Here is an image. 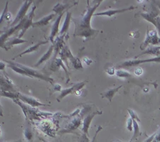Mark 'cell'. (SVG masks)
<instances>
[{
    "instance_id": "obj_25",
    "label": "cell",
    "mask_w": 160,
    "mask_h": 142,
    "mask_svg": "<svg viewBox=\"0 0 160 142\" xmlns=\"http://www.w3.org/2000/svg\"><path fill=\"white\" fill-rule=\"evenodd\" d=\"M24 136L25 138L27 139L28 141L30 142L33 141V134L32 131V129H31L30 126H27L24 130Z\"/></svg>"
},
{
    "instance_id": "obj_23",
    "label": "cell",
    "mask_w": 160,
    "mask_h": 142,
    "mask_svg": "<svg viewBox=\"0 0 160 142\" xmlns=\"http://www.w3.org/2000/svg\"><path fill=\"white\" fill-rule=\"evenodd\" d=\"M0 96L1 97H8L10 99L15 100L18 99V96H19V92H9V91H4V90H0Z\"/></svg>"
},
{
    "instance_id": "obj_2",
    "label": "cell",
    "mask_w": 160,
    "mask_h": 142,
    "mask_svg": "<svg viewBox=\"0 0 160 142\" xmlns=\"http://www.w3.org/2000/svg\"><path fill=\"white\" fill-rule=\"evenodd\" d=\"M59 55H60V56H61V60L63 62H65L66 65H68V62H67V60L69 59V61H71L72 65L73 66L74 68L76 70H81V69L83 68V67H82L81 61H80L78 58H76V57H74L73 56V54H72L71 50L69 49V48L68 47V46L67 45H65L63 46V48L61 49Z\"/></svg>"
},
{
    "instance_id": "obj_38",
    "label": "cell",
    "mask_w": 160,
    "mask_h": 142,
    "mask_svg": "<svg viewBox=\"0 0 160 142\" xmlns=\"http://www.w3.org/2000/svg\"><path fill=\"white\" fill-rule=\"evenodd\" d=\"M28 1H31V2H33V0H28Z\"/></svg>"
},
{
    "instance_id": "obj_11",
    "label": "cell",
    "mask_w": 160,
    "mask_h": 142,
    "mask_svg": "<svg viewBox=\"0 0 160 142\" xmlns=\"http://www.w3.org/2000/svg\"><path fill=\"white\" fill-rule=\"evenodd\" d=\"M48 43V41H39V42H38L37 43H36V44L33 45L32 46H30V47L27 48V49L24 51H23V52L20 53L19 54H18L16 56H14V58L12 59V61H14L15 59L17 58H19V57H22V56L25 55V54H29L31 53H33V52H35V51H37L38 48H40V46H43V45H45L46 43Z\"/></svg>"
},
{
    "instance_id": "obj_18",
    "label": "cell",
    "mask_w": 160,
    "mask_h": 142,
    "mask_svg": "<svg viewBox=\"0 0 160 142\" xmlns=\"http://www.w3.org/2000/svg\"><path fill=\"white\" fill-rule=\"evenodd\" d=\"M134 7H130L128 9H111V10H108L106 12H100V13H97L96 14H93L94 16H107V17H112L113 15L119 14V13H123L125 12H127L128 10L132 9Z\"/></svg>"
},
{
    "instance_id": "obj_10",
    "label": "cell",
    "mask_w": 160,
    "mask_h": 142,
    "mask_svg": "<svg viewBox=\"0 0 160 142\" xmlns=\"http://www.w3.org/2000/svg\"><path fill=\"white\" fill-rule=\"evenodd\" d=\"M152 62H160V57H157V58H151V59H147V60H133V61H125L121 64L119 68H122V67H130V66H135L140 65L141 63H152Z\"/></svg>"
},
{
    "instance_id": "obj_12",
    "label": "cell",
    "mask_w": 160,
    "mask_h": 142,
    "mask_svg": "<svg viewBox=\"0 0 160 142\" xmlns=\"http://www.w3.org/2000/svg\"><path fill=\"white\" fill-rule=\"evenodd\" d=\"M63 13L59 14L57 19L55 20V22H53V24L52 25V27H51V33L49 36V41L51 43H53L54 41V38L58 34L59 32V25H60V22L61 20V18L63 17Z\"/></svg>"
},
{
    "instance_id": "obj_20",
    "label": "cell",
    "mask_w": 160,
    "mask_h": 142,
    "mask_svg": "<svg viewBox=\"0 0 160 142\" xmlns=\"http://www.w3.org/2000/svg\"><path fill=\"white\" fill-rule=\"evenodd\" d=\"M71 20V13L67 12L65 21H64L63 26H62V28L60 31V36L65 35V33L68 32L69 29V27H70Z\"/></svg>"
},
{
    "instance_id": "obj_30",
    "label": "cell",
    "mask_w": 160,
    "mask_h": 142,
    "mask_svg": "<svg viewBox=\"0 0 160 142\" xmlns=\"http://www.w3.org/2000/svg\"><path fill=\"white\" fill-rule=\"evenodd\" d=\"M128 112H129V114H130V115L131 118L132 119V120H136V121L138 120V122H140V120H139L138 117V116H137L136 114L133 112V111H132V110H128Z\"/></svg>"
},
{
    "instance_id": "obj_28",
    "label": "cell",
    "mask_w": 160,
    "mask_h": 142,
    "mask_svg": "<svg viewBox=\"0 0 160 142\" xmlns=\"http://www.w3.org/2000/svg\"><path fill=\"white\" fill-rule=\"evenodd\" d=\"M7 9H8V2H7L6 6H5V8H4V10L3 11V12H2L1 17H0V25H1V24H2V22H4V20L5 19H7Z\"/></svg>"
},
{
    "instance_id": "obj_7",
    "label": "cell",
    "mask_w": 160,
    "mask_h": 142,
    "mask_svg": "<svg viewBox=\"0 0 160 142\" xmlns=\"http://www.w3.org/2000/svg\"><path fill=\"white\" fill-rule=\"evenodd\" d=\"M85 85H86V82H78V83L74 85L73 87H70V88H67V89H64L63 90H61V94L59 95V96L57 97V101L61 102V100L62 99H63L65 97L68 96V95H71L74 93V92H76L77 90H81L82 87L85 86Z\"/></svg>"
},
{
    "instance_id": "obj_31",
    "label": "cell",
    "mask_w": 160,
    "mask_h": 142,
    "mask_svg": "<svg viewBox=\"0 0 160 142\" xmlns=\"http://www.w3.org/2000/svg\"><path fill=\"white\" fill-rule=\"evenodd\" d=\"M157 134V131H156V132L154 133V134H152V135L150 136V137L148 138V139H147V140H145L144 142H152V141L154 140V137H155V136H156Z\"/></svg>"
},
{
    "instance_id": "obj_19",
    "label": "cell",
    "mask_w": 160,
    "mask_h": 142,
    "mask_svg": "<svg viewBox=\"0 0 160 142\" xmlns=\"http://www.w3.org/2000/svg\"><path fill=\"white\" fill-rule=\"evenodd\" d=\"M53 53V44H51L44 55L41 57L39 60L38 61L37 63L35 64V67H38V66H40L41 64H42L43 62L49 60V59L51 58V57L52 56Z\"/></svg>"
},
{
    "instance_id": "obj_36",
    "label": "cell",
    "mask_w": 160,
    "mask_h": 142,
    "mask_svg": "<svg viewBox=\"0 0 160 142\" xmlns=\"http://www.w3.org/2000/svg\"><path fill=\"white\" fill-rule=\"evenodd\" d=\"M8 142H22V141L19 140V141H8Z\"/></svg>"
},
{
    "instance_id": "obj_22",
    "label": "cell",
    "mask_w": 160,
    "mask_h": 142,
    "mask_svg": "<svg viewBox=\"0 0 160 142\" xmlns=\"http://www.w3.org/2000/svg\"><path fill=\"white\" fill-rule=\"evenodd\" d=\"M122 87V85H120V86L116 87V88H112V89H110L109 90H108V91L103 92L102 93V97L103 98H106L108 100H109L110 102L112 101L113 97L115 96V95L116 94V92H117L118 90H120V88Z\"/></svg>"
},
{
    "instance_id": "obj_13",
    "label": "cell",
    "mask_w": 160,
    "mask_h": 142,
    "mask_svg": "<svg viewBox=\"0 0 160 142\" xmlns=\"http://www.w3.org/2000/svg\"><path fill=\"white\" fill-rule=\"evenodd\" d=\"M60 67H62L64 69V71H65V73L66 75V77H67V81H66V83H68V81L70 79H69V76L68 74V71H67V69L66 68L65 65H64L63 63V61L61 60V58H54V60L52 61V63H51V66H50V69L51 71H53V72H56L58 71V69Z\"/></svg>"
},
{
    "instance_id": "obj_15",
    "label": "cell",
    "mask_w": 160,
    "mask_h": 142,
    "mask_svg": "<svg viewBox=\"0 0 160 142\" xmlns=\"http://www.w3.org/2000/svg\"><path fill=\"white\" fill-rule=\"evenodd\" d=\"M56 14H50L44 17H43L42 19H39L37 22H33L32 24V27L33 28H41V27H43L47 26L51 20L53 19V17L56 16Z\"/></svg>"
},
{
    "instance_id": "obj_16",
    "label": "cell",
    "mask_w": 160,
    "mask_h": 142,
    "mask_svg": "<svg viewBox=\"0 0 160 142\" xmlns=\"http://www.w3.org/2000/svg\"><path fill=\"white\" fill-rule=\"evenodd\" d=\"M81 125V118L76 117L72 120L70 123L66 126L65 131L63 132H68V131H73L78 129Z\"/></svg>"
},
{
    "instance_id": "obj_29",
    "label": "cell",
    "mask_w": 160,
    "mask_h": 142,
    "mask_svg": "<svg viewBox=\"0 0 160 142\" xmlns=\"http://www.w3.org/2000/svg\"><path fill=\"white\" fill-rule=\"evenodd\" d=\"M132 124H133L132 119V118L128 119V122H127V128L130 131H132Z\"/></svg>"
},
{
    "instance_id": "obj_39",
    "label": "cell",
    "mask_w": 160,
    "mask_h": 142,
    "mask_svg": "<svg viewBox=\"0 0 160 142\" xmlns=\"http://www.w3.org/2000/svg\"><path fill=\"white\" fill-rule=\"evenodd\" d=\"M0 136H1V130H0Z\"/></svg>"
},
{
    "instance_id": "obj_5",
    "label": "cell",
    "mask_w": 160,
    "mask_h": 142,
    "mask_svg": "<svg viewBox=\"0 0 160 142\" xmlns=\"http://www.w3.org/2000/svg\"><path fill=\"white\" fill-rule=\"evenodd\" d=\"M32 2H33L28 1V0H25L24 3L23 4L22 7L20 8L16 18H15L14 20V22L12 23L11 27L17 25L21 22V21H22L26 17V14H27V13L28 12V9H29V8L30 7L31 4H32Z\"/></svg>"
},
{
    "instance_id": "obj_4",
    "label": "cell",
    "mask_w": 160,
    "mask_h": 142,
    "mask_svg": "<svg viewBox=\"0 0 160 142\" xmlns=\"http://www.w3.org/2000/svg\"><path fill=\"white\" fill-rule=\"evenodd\" d=\"M12 63H14V65L19 66V68H22L23 70H24V71L26 72V73H27L28 77H36V78H38V79H39V80H41V81L50 82L51 84H53V83L54 81H53V78H51V77H48V76H45V75H43V74H42L41 73H40V72H38V71H37V70H35V69L29 68V67L24 66V65H22V64H20V63H14V62H13V61H12Z\"/></svg>"
},
{
    "instance_id": "obj_32",
    "label": "cell",
    "mask_w": 160,
    "mask_h": 142,
    "mask_svg": "<svg viewBox=\"0 0 160 142\" xmlns=\"http://www.w3.org/2000/svg\"><path fill=\"white\" fill-rule=\"evenodd\" d=\"M53 90L55 91H61V86L59 84H56L53 85Z\"/></svg>"
},
{
    "instance_id": "obj_14",
    "label": "cell",
    "mask_w": 160,
    "mask_h": 142,
    "mask_svg": "<svg viewBox=\"0 0 160 142\" xmlns=\"http://www.w3.org/2000/svg\"><path fill=\"white\" fill-rule=\"evenodd\" d=\"M64 37V36H63ZM63 36H60V37H56V38L54 40L53 43H52L53 46V51H54V58H56L59 53H60L61 49L63 48L64 46V37Z\"/></svg>"
},
{
    "instance_id": "obj_17",
    "label": "cell",
    "mask_w": 160,
    "mask_h": 142,
    "mask_svg": "<svg viewBox=\"0 0 160 142\" xmlns=\"http://www.w3.org/2000/svg\"><path fill=\"white\" fill-rule=\"evenodd\" d=\"M102 112H100L98 111H96V112H95L93 113L90 114V115H88L87 117L85 118V120L83 121V122H82V130L83 131L84 134H88V129H89V126L90 125V122H91V121L92 119L94 118V117L96 115H100Z\"/></svg>"
},
{
    "instance_id": "obj_27",
    "label": "cell",
    "mask_w": 160,
    "mask_h": 142,
    "mask_svg": "<svg viewBox=\"0 0 160 142\" xmlns=\"http://www.w3.org/2000/svg\"><path fill=\"white\" fill-rule=\"evenodd\" d=\"M145 54V53H151V55H159L160 54V47H157V48H148V50L144 51L142 54Z\"/></svg>"
},
{
    "instance_id": "obj_1",
    "label": "cell",
    "mask_w": 160,
    "mask_h": 142,
    "mask_svg": "<svg viewBox=\"0 0 160 142\" xmlns=\"http://www.w3.org/2000/svg\"><path fill=\"white\" fill-rule=\"evenodd\" d=\"M99 4H95V6L89 7L87 12L82 17L78 18H74L72 20L75 24V30L73 37H81L82 38H88L95 37L97 33H98L99 31L92 28L90 26V20L93 15L96 8H98Z\"/></svg>"
},
{
    "instance_id": "obj_24",
    "label": "cell",
    "mask_w": 160,
    "mask_h": 142,
    "mask_svg": "<svg viewBox=\"0 0 160 142\" xmlns=\"http://www.w3.org/2000/svg\"><path fill=\"white\" fill-rule=\"evenodd\" d=\"M66 4H57L55 7H53V11L55 12L56 14H61L62 13H63V11L67 8Z\"/></svg>"
},
{
    "instance_id": "obj_37",
    "label": "cell",
    "mask_w": 160,
    "mask_h": 142,
    "mask_svg": "<svg viewBox=\"0 0 160 142\" xmlns=\"http://www.w3.org/2000/svg\"><path fill=\"white\" fill-rule=\"evenodd\" d=\"M112 142H121V141H118V140H115V141H113Z\"/></svg>"
},
{
    "instance_id": "obj_26",
    "label": "cell",
    "mask_w": 160,
    "mask_h": 142,
    "mask_svg": "<svg viewBox=\"0 0 160 142\" xmlns=\"http://www.w3.org/2000/svg\"><path fill=\"white\" fill-rule=\"evenodd\" d=\"M133 126H134V130H135V132H134V135L131 139V141H133L134 139L138 138V136H140V128H139V125L138 124V122L135 120H133Z\"/></svg>"
},
{
    "instance_id": "obj_6",
    "label": "cell",
    "mask_w": 160,
    "mask_h": 142,
    "mask_svg": "<svg viewBox=\"0 0 160 142\" xmlns=\"http://www.w3.org/2000/svg\"><path fill=\"white\" fill-rule=\"evenodd\" d=\"M36 8H37V7L34 5V6L33 7L32 11L30 12L29 14H28L27 16H26L24 17V24H23L22 28V30L20 31V33H19V37L18 38H22L23 36L25 34V33L27 32V31L31 27H32L33 19V17H34V11H35Z\"/></svg>"
},
{
    "instance_id": "obj_33",
    "label": "cell",
    "mask_w": 160,
    "mask_h": 142,
    "mask_svg": "<svg viewBox=\"0 0 160 142\" xmlns=\"http://www.w3.org/2000/svg\"><path fill=\"white\" fill-rule=\"evenodd\" d=\"M6 64L3 62H1L0 61V71H4L5 69V67H6Z\"/></svg>"
},
{
    "instance_id": "obj_8",
    "label": "cell",
    "mask_w": 160,
    "mask_h": 142,
    "mask_svg": "<svg viewBox=\"0 0 160 142\" xmlns=\"http://www.w3.org/2000/svg\"><path fill=\"white\" fill-rule=\"evenodd\" d=\"M18 99L20 100L21 101L26 103V104L30 105L32 107H39V106H50L46 104H43V103L37 100L35 98L32 97H29L27 95H22L21 93H19V96H18Z\"/></svg>"
},
{
    "instance_id": "obj_9",
    "label": "cell",
    "mask_w": 160,
    "mask_h": 142,
    "mask_svg": "<svg viewBox=\"0 0 160 142\" xmlns=\"http://www.w3.org/2000/svg\"><path fill=\"white\" fill-rule=\"evenodd\" d=\"M0 89L4 91L16 92L12 82L7 77H5L0 73Z\"/></svg>"
},
{
    "instance_id": "obj_35",
    "label": "cell",
    "mask_w": 160,
    "mask_h": 142,
    "mask_svg": "<svg viewBox=\"0 0 160 142\" xmlns=\"http://www.w3.org/2000/svg\"><path fill=\"white\" fill-rule=\"evenodd\" d=\"M0 116H1V117H3V110H2L1 103H0Z\"/></svg>"
},
{
    "instance_id": "obj_3",
    "label": "cell",
    "mask_w": 160,
    "mask_h": 142,
    "mask_svg": "<svg viewBox=\"0 0 160 142\" xmlns=\"http://www.w3.org/2000/svg\"><path fill=\"white\" fill-rule=\"evenodd\" d=\"M24 18L22 21H21V22L17 25L11 27L8 30L0 32V33H2V34L0 36V48L4 49L5 51H8L7 50V48L6 46V43H7V40H8V38H9L10 36H12V34H14V33L19 32V31L22 30V27H23V24H24Z\"/></svg>"
},
{
    "instance_id": "obj_21",
    "label": "cell",
    "mask_w": 160,
    "mask_h": 142,
    "mask_svg": "<svg viewBox=\"0 0 160 142\" xmlns=\"http://www.w3.org/2000/svg\"><path fill=\"white\" fill-rule=\"evenodd\" d=\"M27 42H28L27 40L22 39V38H11V39H9L8 41H7L6 46L7 48V50H9V49H11L13 46L15 45L22 44V43H27Z\"/></svg>"
},
{
    "instance_id": "obj_34",
    "label": "cell",
    "mask_w": 160,
    "mask_h": 142,
    "mask_svg": "<svg viewBox=\"0 0 160 142\" xmlns=\"http://www.w3.org/2000/svg\"><path fill=\"white\" fill-rule=\"evenodd\" d=\"M103 1V0H93V4H99L101 3V2Z\"/></svg>"
}]
</instances>
